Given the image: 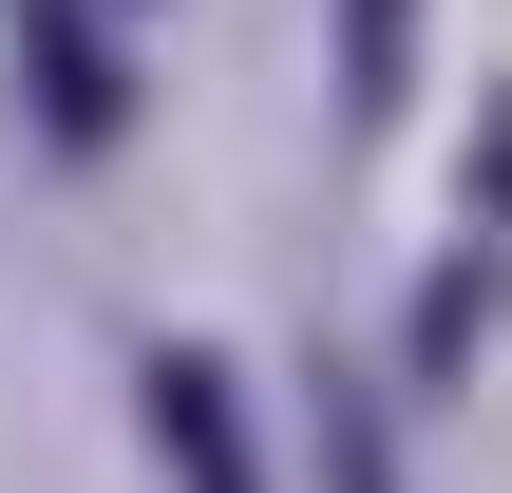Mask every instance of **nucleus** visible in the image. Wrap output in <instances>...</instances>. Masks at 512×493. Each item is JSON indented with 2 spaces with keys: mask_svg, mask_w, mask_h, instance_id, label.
I'll use <instances>...</instances> for the list:
<instances>
[{
  "mask_svg": "<svg viewBox=\"0 0 512 493\" xmlns=\"http://www.w3.org/2000/svg\"><path fill=\"white\" fill-rule=\"evenodd\" d=\"M133 399H152L171 493H266V418H247V380H228L209 342H133Z\"/></svg>",
  "mask_w": 512,
  "mask_h": 493,
  "instance_id": "1",
  "label": "nucleus"
},
{
  "mask_svg": "<svg viewBox=\"0 0 512 493\" xmlns=\"http://www.w3.org/2000/svg\"><path fill=\"white\" fill-rule=\"evenodd\" d=\"M0 19H19L38 133H57V152H114V133H133V38H95V0H0Z\"/></svg>",
  "mask_w": 512,
  "mask_h": 493,
  "instance_id": "2",
  "label": "nucleus"
},
{
  "mask_svg": "<svg viewBox=\"0 0 512 493\" xmlns=\"http://www.w3.org/2000/svg\"><path fill=\"white\" fill-rule=\"evenodd\" d=\"M418 95V0H342V133H399Z\"/></svg>",
  "mask_w": 512,
  "mask_h": 493,
  "instance_id": "3",
  "label": "nucleus"
},
{
  "mask_svg": "<svg viewBox=\"0 0 512 493\" xmlns=\"http://www.w3.org/2000/svg\"><path fill=\"white\" fill-rule=\"evenodd\" d=\"M323 493H399V418H380V380H323Z\"/></svg>",
  "mask_w": 512,
  "mask_h": 493,
  "instance_id": "4",
  "label": "nucleus"
}]
</instances>
